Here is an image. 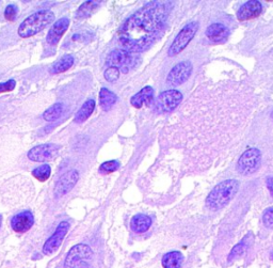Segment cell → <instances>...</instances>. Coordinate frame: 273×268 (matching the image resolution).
<instances>
[{"label": "cell", "mask_w": 273, "mask_h": 268, "mask_svg": "<svg viewBox=\"0 0 273 268\" xmlns=\"http://www.w3.org/2000/svg\"><path fill=\"white\" fill-rule=\"evenodd\" d=\"M170 2L152 1L134 13L119 31L120 44L127 53H140L153 43L168 18Z\"/></svg>", "instance_id": "1"}, {"label": "cell", "mask_w": 273, "mask_h": 268, "mask_svg": "<svg viewBox=\"0 0 273 268\" xmlns=\"http://www.w3.org/2000/svg\"><path fill=\"white\" fill-rule=\"evenodd\" d=\"M239 189V183L236 180H226L215 186L206 199V205L211 210L223 208L233 200Z\"/></svg>", "instance_id": "2"}, {"label": "cell", "mask_w": 273, "mask_h": 268, "mask_svg": "<svg viewBox=\"0 0 273 268\" xmlns=\"http://www.w3.org/2000/svg\"><path fill=\"white\" fill-rule=\"evenodd\" d=\"M55 22V13L50 10H41L28 16L18 27V35L27 39L43 31Z\"/></svg>", "instance_id": "3"}, {"label": "cell", "mask_w": 273, "mask_h": 268, "mask_svg": "<svg viewBox=\"0 0 273 268\" xmlns=\"http://www.w3.org/2000/svg\"><path fill=\"white\" fill-rule=\"evenodd\" d=\"M198 29H199V24L197 22H191L189 24H187L176 35L173 43L171 44L168 51V55L170 57H174V56L182 53L187 47V45L190 43V41L195 38Z\"/></svg>", "instance_id": "4"}, {"label": "cell", "mask_w": 273, "mask_h": 268, "mask_svg": "<svg viewBox=\"0 0 273 268\" xmlns=\"http://www.w3.org/2000/svg\"><path fill=\"white\" fill-rule=\"evenodd\" d=\"M262 155L260 150L252 147L244 152L237 164V169L243 175L252 174L257 171V169L261 166Z\"/></svg>", "instance_id": "5"}, {"label": "cell", "mask_w": 273, "mask_h": 268, "mask_svg": "<svg viewBox=\"0 0 273 268\" xmlns=\"http://www.w3.org/2000/svg\"><path fill=\"white\" fill-rule=\"evenodd\" d=\"M93 257V251L90 248V246L84 244L75 245L71 248L64 262V266L67 268H77L82 262L87 260H90Z\"/></svg>", "instance_id": "6"}, {"label": "cell", "mask_w": 273, "mask_h": 268, "mask_svg": "<svg viewBox=\"0 0 273 268\" xmlns=\"http://www.w3.org/2000/svg\"><path fill=\"white\" fill-rule=\"evenodd\" d=\"M69 230V223L68 221H62L57 227L55 233L50 236L43 246V253L45 256H52L55 252L58 251L63 242L64 237L67 236Z\"/></svg>", "instance_id": "7"}, {"label": "cell", "mask_w": 273, "mask_h": 268, "mask_svg": "<svg viewBox=\"0 0 273 268\" xmlns=\"http://www.w3.org/2000/svg\"><path fill=\"white\" fill-rule=\"evenodd\" d=\"M136 60L138 59L125 51H113L108 55L106 62L110 67L118 68L120 67L122 68V72L127 73L129 69L136 66Z\"/></svg>", "instance_id": "8"}, {"label": "cell", "mask_w": 273, "mask_h": 268, "mask_svg": "<svg viewBox=\"0 0 273 268\" xmlns=\"http://www.w3.org/2000/svg\"><path fill=\"white\" fill-rule=\"evenodd\" d=\"M60 150V146L57 144L46 143L40 144L32 147V149L28 152L27 157L34 163H44V161L50 160L55 158Z\"/></svg>", "instance_id": "9"}, {"label": "cell", "mask_w": 273, "mask_h": 268, "mask_svg": "<svg viewBox=\"0 0 273 268\" xmlns=\"http://www.w3.org/2000/svg\"><path fill=\"white\" fill-rule=\"evenodd\" d=\"M79 180V172L77 170H69L60 176V179L57 181L54 195L57 199L62 198L63 196L68 194L71 189L75 187Z\"/></svg>", "instance_id": "10"}, {"label": "cell", "mask_w": 273, "mask_h": 268, "mask_svg": "<svg viewBox=\"0 0 273 268\" xmlns=\"http://www.w3.org/2000/svg\"><path fill=\"white\" fill-rule=\"evenodd\" d=\"M183 100V94L177 90H168L162 92L157 100V108L163 112L175 110Z\"/></svg>", "instance_id": "11"}, {"label": "cell", "mask_w": 273, "mask_h": 268, "mask_svg": "<svg viewBox=\"0 0 273 268\" xmlns=\"http://www.w3.org/2000/svg\"><path fill=\"white\" fill-rule=\"evenodd\" d=\"M192 68V65L189 61H183L178 63L169 73L168 82L172 86H178V84L184 83L190 77Z\"/></svg>", "instance_id": "12"}, {"label": "cell", "mask_w": 273, "mask_h": 268, "mask_svg": "<svg viewBox=\"0 0 273 268\" xmlns=\"http://www.w3.org/2000/svg\"><path fill=\"white\" fill-rule=\"evenodd\" d=\"M69 18L68 17H62L60 19L57 20V22L53 25V27L50 28V30L46 37L47 43L50 45H57L62 39L68 29L69 27Z\"/></svg>", "instance_id": "13"}, {"label": "cell", "mask_w": 273, "mask_h": 268, "mask_svg": "<svg viewBox=\"0 0 273 268\" xmlns=\"http://www.w3.org/2000/svg\"><path fill=\"white\" fill-rule=\"evenodd\" d=\"M34 223V217L31 211H21L12 218L11 227L16 233H26Z\"/></svg>", "instance_id": "14"}, {"label": "cell", "mask_w": 273, "mask_h": 268, "mask_svg": "<svg viewBox=\"0 0 273 268\" xmlns=\"http://www.w3.org/2000/svg\"><path fill=\"white\" fill-rule=\"evenodd\" d=\"M262 9L263 6L260 1H257V0H250V1L240 6V9L237 12V18L241 20V22L253 19L261 15Z\"/></svg>", "instance_id": "15"}, {"label": "cell", "mask_w": 273, "mask_h": 268, "mask_svg": "<svg viewBox=\"0 0 273 268\" xmlns=\"http://www.w3.org/2000/svg\"><path fill=\"white\" fill-rule=\"evenodd\" d=\"M228 29L222 24H212L206 30V37L214 43L224 41L228 37Z\"/></svg>", "instance_id": "16"}, {"label": "cell", "mask_w": 273, "mask_h": 268, "mask_svg": "<svg viewBox=\"0 0 273 268\" xmlns=\"http://www.w3.org/2000/svg\"><path fill=\"white\" fill-rule=\"evenodd\" d=\"M153 97H154V90L152 87L147 86L145 88H143L141 91H139L136 94H135L131 98V103L134 107L141 108L144 103H146L147 105L152 103Z\"/></svg>", "instance_id": "17"}, {"label": "cell", "mask_w": 273, "mask_h": 268, "mask_svg": "<svg viewBox=\"0 0 273 268\" xmlns=\"http://www.w3.org/2000/svg\"><path fill=\"white\" fill-rule=\"evenodd\" d=\"M152 225V219L144 214H138L133 217L131 221V228L135 233H144Z\"/></svg>", "instance_id": "18"}, {"label": "cell", "mask_w": 273, "mask_h": 268, "mask_svg": "<svg viewBox=\"0 0 273 268\" xmlns=\"http://www.w3.org/2000/svg\"><path fill=\"white\" fill-rule=\"evenodd\" d=\"M161 263L163 268H181L184 263V256L179 251H171L163 256Z\"/></svg>", "instance_id": "19"}, {"label": "cell", "mask_w": 273, "mask_h": 268, "mask_svg": "<svg viewBox=\"0 0 273 268\" xmlns=\"http://www.w3.org/2000/svg\"><path fill=\"white\" fill-rule=\"evenodd\" d=\"M74 57L71 55H66L63 56V57L58 60L57 62H55L52 68H50V73L52 74H61L67 72L71 67L74 66Z\"/></svg>", "instance_id": "20"}, {"label": "cell", "mask_w": 273, "mask_h": 268, "mask_svg": "<svg viewBox=\"0 0 273 268\" xmlns=\"http://www.w3.org/2000/svg\"><path fill=\"white\" fill-rule=\"evenodd\" d=\"M94 109H95V101L88 100L81 106V108L78 110V112L75 116V122L78 124L85 122L91 117Z\"/></svg>", "instance_id": "21"}, {"label": "cell", "mask_w": 273, "mask_h": 268, "mask_svg": "<svg viewBox=\"0 0 273 268\" xmlns=\"http://www.w3.org/2000/svg\"><path fill=\"white\" fill-rule=\"evenodd\" d=\"M117 102V95L107 88L100 89L99 104L104 111H109Z\"/></svg>", "instance_id": "22"}, {"label": "cell", "mask_w": 273, "mask_h": 268, "mask_svg": "<svg viewBox=\"0 0 273 268\" xmlns=\"http://www.w3.org/2000/svg\"><path fill=\"white\" fill-rule=\"evenodd\" d=\"M64 109H66V106H64L63 103H56L44 111L43 119H44L46 122H55L61 118Z\"/></svg>", "instance_id": "23"}, {"label": "cell", "mask_w": 273, "mask_h": 268, "mask_svg": "<svg viewBox=\"0 0 273 268\" xmlns=\"http://www.w3.org/2000/svg\"><path fill=\"white\" fill-rule=\"evenodd\" d=\"M98 4L94 1H85L80 6H79L76 12V18L77 19H83L92 15V13L95 11Z\"/></svg>", "instance_id": "24"}, {"label": "cell", "mask_w": 273, "mask_h": 268, "mask_svg": "<svg viewBox=\"0 0 273 268\" xmlns=\"http://www.w3.org/2000/svg\"><path fill=\"white\" fill-rule=\"evenodd\" d=\"M52 174V167L48 164L41 165L32 170V175L40 182H46Z\"/></svg>", "instance_id": "25"}, {"label": "cell", "mask_w": 273, "mask_h": 268, "mask_svg": "<svg viewBox=\"0 0 273 268\" xmlns=\"http://www.w3.org/2000/svg\"><path fill=\"white\" fill-rule=\"evenodd\" d=\"M247 238L246 237L243 239V241H241L239 244H237L234 248L232 249L231 253H229L228 256V262H231V261L237 259L238 257L242 256L244 252H246V250L248 249V242H247Z\"/></svg>", "instance_id": "26"}, {"label": "cell", "mask_w": 273, "mask_h": 268, "mask_svg": "<svg viewBox=\"0 0 273 268\" xmlns=\"http://www.w3.org/2000/svg\"><path fill=\"white\" fill-rule=\"evenodd\" d=\"M120 167V163L117 160H109L106 161V163L102 164L99 167V171L104 173V174H108V173H112L114 171H117Z\"/></svg>", "instance_id": "27"}, {"label": "cell", "mask_w": 273, "mask_h": 268, "mask_svg": "<svg viewBox=\"0 0 273 268\" xmlns=\"http://www.w3.org/2000/svg\"><path fill=\"white\" fill-rule=\"evenodd\" d=\"M105 79L109 82H114L116 80L119 79L120 77V68L114 67H109L104 73Z\"/></svg>", "instance_id": "28"}, {"label": "cell", "mask_w": 273, "mask_h": 268, "mask_svg": "<svg viewBox=\"0 0 273 268\" xmlns=\"http://www.w3.org/2000/svg\"><path fill=\"white\" fill-rule=\"evenodd\" d=\"M263 221L266 227L273 229V207H270L265 210L263 216Z\"/></svg>", "instance_id": "29"}, {"label": "cell", "mask_w": 273, "mask_h": 268, "mask_svg": "<svg viewBox=\"0 0 273 268\" xmlns=\"http://www.w3.org/2000/svg\"><path fill=\"white\" fill-rule=\"evenodd\" d=\"M16 86V81L14 79H10L5 82L0 83V94L2 93H8L15 89Z\"/></svg>", "instance_id": "30"}, {"label": "cell", "mask_w": 273, "mask_h": 268, "mask_svg": "<svg viewBox=\"0 0 273 268\" xmlns=\"http://www.w3.org/2000/svg\"><path fill=\"white\" fill-rule=\"evenodd\" d=\"M17 14V8L14 4H9L4 10V17L9 20V22H13L16 17Z\"/></svg>", "instance_id": "31"}, {"label": "cell", "mask_w": 273, "mask_h": 268, "mask_svg": "<svg viewBox=\"0 0 273 268\" xmlns=\"http://www.w3.org/2000/svg\"><path fill=\"white\" fill-rule=\"evenodd\" d=\"M267 187L269 189V192L271 194V196L273 197V178H269L267 180Z\"/></svg>", "instance_id": "32"}, {"label": "cell", "mask_w": 273, "mask_h": 268, "mask_svg": "<svg viewBox=\"0 0 273 268\" xmlns=\"http://www.w3.org/2000/svg\"><path fill=\"white\" fill-rule=\"evenodd\" d=\"M1 222H2V216L0 215V227H1Z\"/></svg>", "instance_id": "33"}, {"label": "cell", "mask_w": 273, "mask_h": 268, "mask_svg": "<svg viewBox=\"0 0 273 268\" xmlns=\"http://www.w3.org/2000/svg\"><path fill=\"white\" fill-rule=\"evenodd\" d=\"M271 118H272V120H273V112L271 114Z\"/></svg>", "instance_id": "34"}, {"label": "cell", "mask_w": 273, "mask_h": 268, "mask_svg": "<svg viewBox=\"0 0 273 268\" xmlns=\"http://www.w3.org/2000/svg\"><path fill=\"white\" fill-rule=\"evenodd\" d=\"M272 259H273V253H272Z\"/></svg>", "instance_id": "35"}]
</instances>
